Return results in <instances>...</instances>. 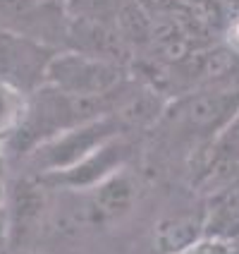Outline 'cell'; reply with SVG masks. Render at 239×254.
Returning a JSON list of instances; mask_svg holds the SVG:
<instances>
[{
    "mask_svg": "<svg viewBox=\"0 0 239 254\" xmlns=\"http://www.w3.org/2000/svg\"><path fill=\"white\" fill-rule=\"evenodd\" d=\"M125 79L120 63L70 51L55 53L46 70V86H53L70 96H94L108 99Z\"/></svg>",
    "mask_w": 239,
    "mask_h": 254,
    "instance_id": "cell-1",
    "label": "cell"
},
{
    "mask_svg": "<svg viewBox=\"0 0 239 254\" xmlns=\"http://www.w3.org/2000/svg\"><path fill=\"white\" fill-rule=\"evenodd\" d=\"M120 134H122V125L117 123V118L113 113H105L89 123L70 127V129L55 134L53 139L43 141L41 146H36L31 151L34 166L48 175L62 173Z\"/></svg>",
    "mask_w": 239,
    "mask_h": 254,
    "instance_id": "cell-2",
    "label": "cell"
},
{
    "mask_svg": "<svg viewBox=\"0 0 239 254\" xmlns=\"http://www.w3.org/2000/svg\"><path fill=\"white\" fill-rule=\"evenodd\" d=\"M168 115L189 134L218 139L239 115V82L196 89L177 101Z\"/></svg>",
    "mask_w": 239,
    "mask_h": 254,
    "instance_id": "cell-3",
    "label": "cell"
},
{
    "mask_svg": "<svg viewBox=\"0 0 239 254\" xmlns=\"http://www.w3.org/2000/svg\"><path fill=\"white\" fill-rule=\"evenodd\" d=\"M55 51L31 36L0 31V82L19 94L46 86V70Z\"/></svg>",
    "mask_w": 239,
    "mask_h": 254,
    "instance_id": "cell-4",
    "label": "cell"
},
{
    "mask_svg": "<svg viewBox=\"0 0 239 254\" xmlns=\"http://www.w3.org/2000/svg\"><path fill=\"white\" fill-rule=\"evenodd\" d=\"M239 70V56L230 48H201L187 56L182 63L172 65V72L182 86L206 89V86L237 84L232 74Z\"/></svg>",
    "mask_w": 239,
    "mask_h": 254,
    "instance_id": "cell-5",
    "label": "cell"
},
{
    "mask_svg": "<svg viewBox=\"0 0 239 254\" xmlns=\"http://www.w3.org/2000/svg\"><path fill=\"white\" fill-rule=\"evenodd\" d=\"M125 151H127V146L115 137L108 144H103L100 149H96L91 156H86L84 161H79L77 166L62 170V173H55V175H48V178H50L53 185L72 187V190H91L103 178H108L110 173L122 168Z\"/></svg>",
    "mask_w": 239,
    "mask_h": 254,
    "instance_id": "cell-6",
    "label": "cell"
},
{
    "mask_svg": "<svg viewBox=\"0 0 239 254\" xmlns=\"http://www.w3.org/2000/svg\"><path fill=\"white\" fill-rule=\"evenodd\" d=\"M134 201H137V183L132 173L125 168H117L108 178H103L96 187H91L94 211L105 221L127 216L132 211Z\"/></svg>",
    "mask_w": 239,
    "mask_h": 254,
    "instance_id": "cell-7",
    "label": "cell"
},
{
    "mask_svg": "<svg viewBox=\"0 0 239 254\" xmlns=\"http://www.w3.org/2000/svg\"><path fill=\"white\" fill-rule=\"evenodd\" d=\"M46 211V194L43 187L34 180H22L14 185L12 199H10V211L7 213V238L24 240L29 233L36 228Z\"/></svg>",
    "mask_w": 239,
    "mask_h": 254,
    "instance_id": "cell-8",
    "label": "cell"
},
{
    "mask_svg": "<svg viewBox=\"0 0 239 254\" xmlns=\"http://www.w3.org/2000/svg\"><path fill=\"white\" fill-rule=\"evenodd\" d=\"M46 10H48V0H0V31H12V34L36 39L34 27L48 19Z\"/></svg>",
    "mask_w": 239,
    "mask_h": 254,
    "instance_id": "cell-9",
    "label": "cell"
},
{
    "mask_svg": "<svg viewBox=\"0 0 239 254\" xmlns=\"http://www.w3.org/2000/svg\"><path fill=\"white\" fill-rule=\"evenodd\" d=\"M201 238H203V218L172 216L160 221L155 228V250L158 254H180Z\"/></svg>",
    "mask_w": 239,
    "mask_h": 254,
    "instance_id": "cell-10",
    "label": "cell"
},
{
    "mask_svg": "<svg viewBox=\"0 0 239 254\" xmlns=\"http://www.w3.org/2000/svg\"><path fill=\"white\" fill-rule=\"evenodd\" d=\"M113 115L122 125V129L125 127H148L165 115V103L160 99V94L143 91V94H137L129 101H125L117 111H113Z\"/></svg>",
    "mask_w": 239,
    "mask_h": 254,
    "instance_id": "cell-11",
    "label": "cell"
},
{
    "mask_svg": "<svg viewBox=\"0 0 239 254\" xmlns=\"http://www.w3.org/2000/svg\"><path fill=\"white\" fill-rule=\"evenodd\" d=\"M24 108H27L24 94L0 82V139H10L14 134V129L22 123Z\"/></svg>",
    "mask_w": 239,
    "mask_h": 254,
    "instance_id": "cell-12",
    "label": "cell"
},
{
    "mask_svg": "<svg viewBox=\"0 0 239 254\" xmlns=\"http://www.w3.org/2000/svg\"><path fill=\"white\" fill-rule=\"evenodd\" d=\"M180 254H237V250H235V242L227 240V238H208V235H203L198 242L182 250Z\"/></svg>",
    "mask_w": 239,
    "mask_h": 254,
    "instance_id": "cell-13",
    "label": "cell"
},
{
    "mask_svg": "<svg viewBox=\"0 0 239 254\" xmlns=\"http://www.w3.org/2000/svg\"><path fill=\"white\" fill-rule=\"evenodd\" d=\"M230 127H232V129H239V115ZM218 141H220V146H227V149H230V154H237L239 151V134H235V132H223V134L218 137Z\"/></svg>",
    "mask_w": 239,
    "mask_h": 254,
    "instance_id": "cell-14",
    "label": "cell"
},
{
    "mask_svg": "<svg viewBox=\"0 0 239 254\" xmlns=\"http://www.w3.org/2000/svg\"><path fill=\"white\" fill-rule=\"evenodd\" d=\"M7 238V213L5 209H0V240Z\"/></svg>",
    "mask_w": 239,
    "mask_h": 254,
    "instance_id": "cell-15",
    "label": "cell"
},
{
    "mask_svg": "<svg viewBox=\"0 0 239 254\" xmlns=\"http://www.w3.org/2000/svg\"><path fill=\"white\" fill-rule=\"evenodd\" d=\"M5 201H7V197H5V187H2V180H0V209H5Z\"/></svg>",
    "mask_w": 239,
    "mask_h": 254,
    "instance_id": "cell-16",
    "label": "cell"
},
{
    "mask_svg": "<svg viewBox=\"0 0 239 254\" xmlns=\"http://www.w3.org/2000/svg\"><path fill=\"white\" fill-rule=\"evenodd\" d=\"M2 170H5V156L0 151V178H2Z\"/></svg>",
    "mask_w": 239,
    "mask_h": 254,
    "instance_id": "cell-17",
    "label": "cell"
},
{
    "mask_svg": "<svg viewBox=\"0 0 239 254\" xmlns=\"http://www.w3.org/2000/svg\"><path fill=\"white\" fill-rule=\"evenodd\" d=\"M235 43L239 46V22H237V27H235Z\"/></svg>",
    "mask_w": 239,
    "mask_h": 254,
    "instance_id": "cell-18",
    "label": "cell"
}]
</instances>
